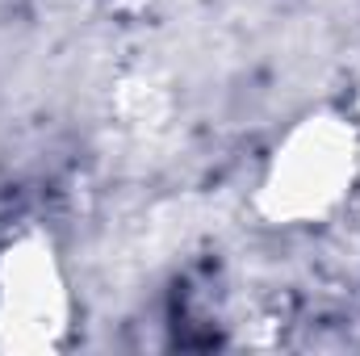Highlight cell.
<instances>
[{
	"label": "cell",
	"mask_w": 360,
	"mask_h": 356,
	"mask_svg": "<svg viewBox=\"0 0 360 356\" xmlns=\"http://www.w3.org/2000/svg\"><path fill=\"white\" fill-rule=\"evenodd\" d=\"M360 197V109L323 96L285 117L260 147L243 205L269 235H323Z\"/></svg>",
	"instance_id": "1"
},
{
	"label": "cell",
	"mask_w": 360,
	"mask_h": 356,
	"mask_svg": "<svg viewBox=\"0 0 360 356\" xmlns=\"http://www.w3.org/2000/svg\"><path fill=\"white\" fill-rule=\"evenodd\" d=\"M80 285L63 235L17 214L0 227V352L46 356L76 340Z\"/></svg>",
	"instance_id": "2"
}]
</instances>
